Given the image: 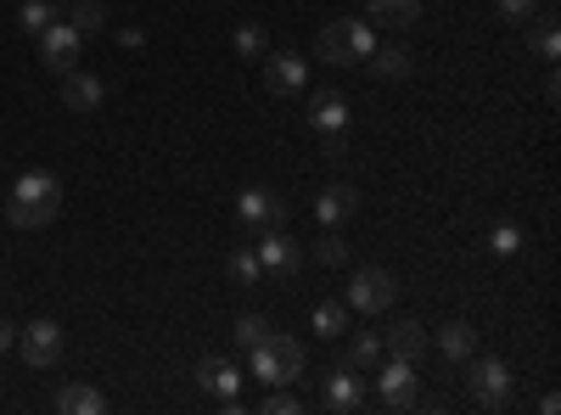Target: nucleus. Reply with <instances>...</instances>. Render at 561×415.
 <instances>
[{"label": "nucleus", "mask_w": 561, "mask_h": 415, "mask_svg": "<svg viewBox=\"0 0 561 415\" xmlns=\"http://www.w3.org/2000/svg\"><path fill=\"white\" fill-rule=\"evenodd\" d=\"M57 214H62V180L45 174V169H28L12 186V197H7V219L18 230H45Z\"/></svg>", "instance_id": "f257e3e1"}, {"label": "nucleus", "mask_w": 561, "mask_h": 415, "mask_svg": "<svg viewBox=\"0 0 561 415\" xmlns=\"http://www.w3.org/2000/svg\"><path fill=\"white\" fill-rule=\"evenodd\" d=\"M248 354H253V377H259L264 388H293V382H304V365H309V359H304V343H298V337H287V332L270 326Z\"/></svg>", "instance_id": "f03ea898"}, {"label": "nucleus", "mask_w": 561, "mask_h": 415, "mask_svg": "<svg viewBox=\"0 0 561 415\" xmlns=\"http://www.w3.org/2000/svg\"><path fill=\"white\" fill-rule=\"evenodd\" d=\"M314 51H320V62L348 68V62H365L370 51H377V34H370L365 18H337V23H325V28H320Z\"/></svg>", "instance_id": "7ed1b4c3"}, {"label": "nucleus", "mask_w": 561, "mask_h": 415, "mask_svg": "<svg viewBox=\"0 0 561 415\" xmlns=\"http://www.w3.org/2000/svg\"><path fill=\"white\" fill-rule=\"evenodd\" d=\"M393 298H399V281H393L388 269L365 264V269L348 275V309H359V314H388Z\"/></svg>", "instance_id": "20e7f679"}, {"label": "nucleus", "mask_w": 561, "mask_h": 415, "mask_svg": "<svg viewBox=\"0 0 561 415\" xmlns=\"http://www.w3.org/2000/svg\"><path fill=\"white\" fill-rule=\"evenodd\" d=\"M466 388L483 410H505L511 404V365L505 359H466Z\"/></svg>", "instance_id": "39448f33"}, {"label": "nucleus", "mask_w": 561, "mask_h": 415, "mask_svg": "<svg viewBox=\"0 0 561 415\" xmlns=\"http://www.w3.org/2000/svg\"><path fill=\"white\" fill-rule=\"evenodd\" d=\"M18 348H23V359L34 365V371H51V365L62 359V348H68V337H62L57 320H28V326H18Z\"/></svg>", "instance_id": "423d86ee"}, {"label": "nucleus", "mask_w": 561, "mask_h": 415, "mask_svg": "<svg viewBox=\"0 0 561 415\" xmlns=\"http://www.w3.org/2000/svg\"><path fill=\"white\" fill-rule=\"evenodd\" d=\"M253 247H259V269L270 275V281L287 287L293 275H298V258H304V253H298V242L287 237V230H264V237H259Z\"/></svg>", "instance_id": "0eeeda50"}, {"label": "nucleus", "mask_w": 561, "mask_h": 415, "mask_svg": "<svg viewBox=\"0 0 561 415\" xmlns=\"http://www.w3.org/2000/svg\"><path fill=\"white\" fill-rule=\"evenodd\" d=\"M79 45H84L79 28L57 18V23H45V28H39V62L51 68V73H68V68H79Z\"/></svg>", "instance_id": "6e6552de"}, {"label": "nucleus", "mask_w": 561, "mask_h": 415, "mask_svg": "<svg viewBox=\"0 0 561 415\" xmlns=\"http://www.w3.org/2000/svg\"><path fill=\"white\" fill-rule=\"evenodd\" d=\"M237 214H242L248 224H259V230H280V224H287V197L270 192V186H248V192L237 197Z\"/></svg>", "instance_id": "1a4fd4ad"}, {"label": "nucleus", "mask_w": 561, "mask_h": 415, "mask_svg": "<svg viewBox=\"0 0 561 415\" xmlns=\"http://www.w3.org/2000/svg\"><path fill=\"white\" fill-rule=\"evenodd\" d=\"M264 84H270V96H304L309 62L298 51H275V57H264Z\"/></svg>", "instance_id": "9d476101"}, {"label": "nucleus", "mask_w": 561, "mask_h": 415, "mask_svg": "<svg viewBox=\"0 0 561 415\" xmlns=\"http://www.w3.org/2000/svg\"><path fill=\"white\" fill-rule=\"evenodd\" d=\"M377 399H382L388 410H410V404H415V365H410V359H382Z\"/></svg>", "instance_id": "9b49d317"}, {"label": "nucleus", "mask_w": 561, "mask_h": 415, "mask_svg": "<svg viewBox=\"0 0 561 415\" xmlns=\"http://www.w3.org/2000/svg\"><path fill=\"white\" fill-rule=\"evenodd\" d=\"M102 102H107V84H102L96 73H84V68H68V73H62V107L96 113Z\"/></svg>", "instance_id": "f8f14e48"}, {"label": "nucleus", "mask_w": 561, "mask_h": 415, "mask_svg": "<svg viewBox=\"0 0 561 415\" xmlns=\"http://www.w3.org/2000/svg\"><path fill=\"white\" fill-rule=\"evenodd\" d=\"M197 382H203L208 393H219V399H237V393H242V371H237V365H230L225 354L197 359Z\"/></svg>", "instance_id": "ddd939ff"}, {"label": "nucleus", "mask_w": 561, "mask_h": 415, "mask_svg": "<svg viewBox=\"0 0 561 415\" xmlns=\"http://www.w3.org/2000/svg\"><path fill=\"white\" fill-rule=\"evenodd\" d=\"M354 214H359V192H354V186H325V192H320V203H314V219H320L325 230L348 224Z\"/></svg>", "instance_id": "4468645a"}, {"label": "nucleus", "mask_w": 561, "mask_h": 415, "mask_svg": "<svg viewBox=\"0 0 561 415\" xmlns=\"http://www.w3.org/2000/svg\"><path fill=\"white\" fill-rule=\"evenodd\" d=\"M382 348H388L393 359H410V365H415L421 354L433 348V337H427V326H421V320H399V326L382 337Z\"/></svg>", "instance_id": "2eb2a0df"}, {"label": "nucleus", "mask_w": 561, "mask_h": 415, "mask_svg": "<svg viewBox=\"0 0 561 415\" xmlns=\"http://www.w3.org/2000/svg\"><path fill=\"white\" fill-rule=\"evenodd\" d=\"M325 404H332V410H359L365 404V388H359V371H354V365L343 359L337 365V371H332V382H325Z\"/></svg>", "instance_id": "dca6fc26"}, {"label": "nucleus", "mask_w": 561, "mask_h": 415, "mask_svg": "<svg viewBox=\"0 0 561 415\" xmlns=\"http://www.w3.org/2000/svg\"><path fill=\"white\" fill-rule=\"evenodd\" d=\"M309 124L325 135V129H348V102L337 96V90H314L309 96Z\"/></svg>", "instance_id": "f3484780"}, {"label": "nucleus", "mask_w": 561, "mask_h": 415, "mask_svg": "<svg viewBox=\"0 0 561 415\" xmlns=\"http://www.w3.org/2000/svg\"><path fill=\"white\" fill-rule=\"evenodd\" d=\"M438 354L455 359V365H466V359L478 354V332L466 326V320H449V326H438Z\"/></svg>", "instance_id": "a211bd4d"}, {"label": "nucleus", "mask_w": 561, "mask_h": 415, "mask_svg": "<svg viewBox=\"0 0 561 415\" xmlns=\"http://www.w3.org/2000/svg\"><path fill=\"white\" fill-rule=\"evenodd\" d=\"M370 23H382V28H415L421 23V0H370Z\"/></svg>", "instance_id": "6ab92c4d"}, {"label": "nucleus", "mask_w": 561, "mask_h": 415, "mask_svg": "<svg viewBox=\"0 0 561 415\" xmlns=\"http://www.w3.org/2000/svg\"><path fill=\"white\" fill-rule=\"evenodd\" d=\"M370 73H377V79H410L415 57L404 51V45H377V51H370Z\"/></svg>", "instance_id": "aec40b11"}, {"label": "nucleus", "mask_w": 561, "mask_h": 415, "mask_svg": "<svg viewBox=\"0 0 561 415\" xmlns=\"http://www.w3.org/2000/svg\"><path fill=\"white\" fill-rule=\"evenodd\" d=\"M57 410H62V415H102L107 399H102L96 388H84V382H68V388L57 393Z\"/></svg>", "instance_id": "412c9836"}, {"label": "nucleus", "mask_w": 561, "mask_h": 415, "mask_svg": "<svg viewBox=\"0 0 561 415\" xmlns=\"http://www.w3.org/2000/svg\"><path fill=\"white\" fill-rule=\"evenodd\" d=\"M225 275H230L237 287H259V281H264V269H259V247H237V253L225 258Z\"/></svg>", "instance_id": "4be33fe9"}, {"label": "nucleus", "mask_w": 561, "mask_h": 415, "mask_svg": "<svg viewBox=\"0 0 561 415\" xmlns=\"http://www.w3.org/2000/svg\"><path fill=\"white\" fill-rule=\"evenodd\" d=\"M382 332H359L354 343H348V365H354V371H377V365H382Z\"/></svg>", "instance_id": "5701e85b"}, {"label": "nucleus", "mask_w": 561, "mask_h": 415, "mask_svg": "<svg viewBox=\"0 0 561 415\" xmlns=\"http://www.w3.org/2000/svg\"><path fill=\"white\" fill-rule=\"evenodd\" d=\"M68 23L79 28V39H90V34L107 28V7H102V0H73V7H68Z\"/></svg>", "instance_id": "b1692460"}, {"label": "nucleus", "mask_w": 561, "mask_h": 415, "mask_svg": "<svg viewBox=\"0 0 561 415\" xmlns=\"http://www.w3.org/2000/svg\"><path fill=\"white\" fill-rule=\"evenodd\" d=\"M314 332L325 343H337L348 332V303H314Z\"/></svg>", "instance_id": "393cba45"}, {"label": "nucleus", "mask_w": 561, "mask_h": 415, "mask_svg": "<svg viewBox=\"0 0 561 415\" xmlns=\"http://www.w3.org/2000/svg\"><path fill=\"white\" fill-rule=\"evenodd\" d=\"M237 57H242V62H264V57H270V34H264L259 23H242V28H237Z\"/></svg>", "instance_id": "a878e982"}, {"label": "nucleus", "mask_w": 561, "mask_h": 415, "mask_svg": "<svg viewBox=\"0 0 561 415\" xmlns=\"http://www.w3.org/2000/svg\"><path fill=\"white\" fill-rule=\"evenodd\" d=\"M45 23H57L51 0H23V7H18V28H23V34H39Z\"/></svg>", "instance_id": "bb28decb"}, {"label": "nucleus", "mask_w": 561, "mask_h": 415, "mask_svg": "<svg viewBox=\"0 0 561 415\" xmlns=\"http://www.w3.org/2000/svg\"><path fill=\"white\" fill-rule=\"evenodd\" d=\"M314 258H320L325 269H337V264H348V242L337 237V230H325V237L314 242Z\"/></svg>", "instance_id": "cd10ccee"}, {"label": "nucleus", "mask_w": 561, "mask_h": 415, "mask_svg": "<svg viewBox=\"0 0 561 415\" xmlns=\"http://www.w3.org/2000/svg\"><path fill=\"white\" fill-rule=\"evenodd\" d=\"M489 247H494L500 258H511V253H523V230L511 224V219H505V224H494V230H489Z\"/></svg>", "instance_id": "c85d7f7f"}, {"label": "nucleus", "mask_w": 561, "mask_h": 415, "mask_svg": "<svg viewBox=\"0 0 561 415\" xmlns=\"http://www.w3.org/2000/svg\"><path fill=\"white\" fill-rule=\"evenodd\" d=\"M264 332H270V320H264V314H242V320H237V348H253Z\"/></svg>", "instance_id": "c756f323"}, {"label": "nucleus", "mask_w": 561, "mask_h": 415, "mask_svg": "<svg viewBox=\"0 0 561 415\" xmlns=\"http://www.w3.org/2000/svg\"><path fill=\"white\" fill-rule=\"evenodd\" d=\"M534 12H539V0H500V18L505 23H528Z\"/></svg>", "instance_id": "7c9ffc66"}, {"label": "nucleus", "mask_w": 561, "mask_h": 415, "mask_svg": "<svg viewBox=\"0 0 561 415\" xmlns=\"http://www.w3.org/2000/svg\"><path fill=\"white\" fill-rule=\"evenodd\" d=\"M264 410H270V415H298V410H304V399H298V393H270V399H264Z\"/></svg>", "instance_id": "2f4dec72"}, {"label": "nucleus", "mask_w": 561, "mask_h": 415, "mask_svg": "<svg viewBox=\"0 0 561 415\" xmlns=\"http://www.w3.org/2000/svg\"><path fill=\"white\" fill-rule=\"evenodd\" d=\"M539 57H545V62H556V57H561V39H556V28H545V34H539Z\"/></svg>", "instance_id": "473e14b6"}, {"label": "nucleus", "mask_w": 561, "mask_h": 415, "mask_svg": "<svg viewBox=\"0 0 561 415\" xmlns=\"http://www.w3.org/2000/svg\"><path fill=\"white\" fill-rule=\"evenodd\" d=\"M118 45H124V51H140V45H147V34H140V28H118Z\"/></svg>", "instance_id": "72a5a7b5"}, {"label": "nucleus", "mask_w": 561, "mask_h": 415, "mask_svg": "<svg viewBox=\"0 0 561 415\" xmlns=\"http://www.w3.org/2000/svg\"><path fill=\"white\" fill-rule=\"evenodd\" d=\"M18 343V326H12V320H0V354H7Z\"/></svg>", "instance_id": "f704fd0d"}]
</instances>
